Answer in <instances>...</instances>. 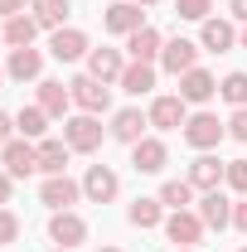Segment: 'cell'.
<instances>
[{"instance_id":"cell-1","label":"cell","mask_w":247,"mask_h":252,"mask_svg":"<svg viewBox=\"0 0 247 252\" xmlns=\"http://www.w3.org/2000/svg\"><path fill=\"white\" fill-rule=\"evenodd\" d=\"M223 136H228V126L218 122L214 112H194V117L185 122V141L194 146V151H214Z\"/></svg>"},{"instance_id":"cell-2","label":"cell","mask_w":247,"mask_h":252,"mask_svg":"<svg viewBox=\"0 0 247 252\" xmlns=\"http://www.w3.org/2000/svg\"><path fill=\"white\" fill-rule=\"evenodd\" d=\"M68 93H73V102H78V107H83V112H107V107H112V88H107V83H97L93 73H83V78H73V83H68Z\"/></svg>"},{"instance_id":"cell-3","label":"cell","mask_w":247,"mask_h":252,"mask_svg":"<svg viewBox=\"0 0 247 252\" xmlns=\"http://www.w3.org/2000/svg\"><path fill=\"white\" fill-rule=\"evenodd\" d=\"M0 160H5V175H10V180H30L34 170H39V146H30V141L20 136V141H10V146L0 151Z\"/></svg>"},{"instance_id":"cell-4","label":"cell","mask_w":247,"mask_h":252,"mask_svg":"<svg viewBox=\"0 0 247 252\" xmlns=\"http://www.w3.org/2000/svg\"><path fill=\"white\" fill-rule=\"evenodd\" d=\"M63 141H68L73 151H97V146H102V122H97L93 112L68 117V122H63Z\"/></svg>"},{"instance_id":"cell-5","label":"cell","mask_w":247,"mask_h":252,"mask_svg":"<svg viewBox=\"0 0 247 252\" xmlns=\"http://www.w3.org/2000/svg\"><path fill=\"white\" fill-rule=\"evenodd\" d=\"M165 238H170L175 248H194V243L204 238V219L189 214V209H175V214L165 219Z\"/></svg>"},{"instance_id":"cell-6","label":"cell","mask_w":247,"mask_h":252,"mask_svg":"<svg viewBox=\"0 0 247 252\" xmlns=\"http://www.w3.org/2000/svg\"><path fill=\"white\" fill-rule=\"evenodd\" d=\"M102 25H107L112 34H136V30H146V10L131 5V0H117V5L102 10Z\"/></svg>"},{"instance_id":"cell-7","label":"cell","mask_w":247,"mask_h":252,"mask_svg":"<svg viewBox=\"0 0 247 252\" xmlns=\"http://www.w3.org/2000/svg\"><path fill=\"white\" fill-rule=\"evenodd\" d=\"M165 160H170V151H165V141H155V136H141V141L131 146V165H136V175H160Z\"/></svg>"},{"instance_id":"cell-8","label":"cell","mask_w":247,"mask_h":252,"mask_svg":"<svg viewBox=\"0 0 247 252\" xmlns=\"http://www.w3.org/2000/svg\"><path fill=\"white\" fill-rule=\"evenodd\" d=\"M160 63H165V73L185 78L189 68H199V44H189V39H170V44L160 49Z\"/></svg>"},{"instance_id":"cell-9","label":"cell","mask_w":247,"mask_h":252,"mask_svg":"<svg viewBox=\"0 0 247 252\" xmlns=\"http://www.w3.org/2000/svg\"><path fill=\"white\" fill-rule=\"evenodd\" d=\"M49 238H54V243H59V248H78V243H83V238H88V223L78 219V214H73V209H59V214H54V219H49Z\"/></svg>"},{"instance_id":"cell-10","label":"cell","mask_w":247,"mask_h":252,"mask_svg":"<svg viewBox=\"0 0 247 252\" xmlns=\"http://www.w3.org/2000/svg\"><path fill=\"white\" fill-rule=\"evenodd\" d=\"M185 107H189V102L180 93H175V97H155V102H151V126H160V131H180V126L189 122Z\"/></svg>"},{"instance_id":"cell-11","label":"cell","mask_w":247,"mask_h":252,"mask_svg":"<svg viewBox=\"0 0 247 252\" xmlns=\"http://www.w3.org/2000/svg\"><path fill=\"white\" fill-rule=\"evenodd\" d=\"M117 189H122V180H117V170H107V165H93V170L83 175V194H88L93 204H112Z\"/></svg>"},{"instance_id":"cell-12","label":"cell","mask_w":247,"mask_h":252,"mask_svg":"<svg viewBox=\"0 0 247 252\" xmlns=\"http://www.w3.org/2000/svg\"><path fill=\"white\" fill-rule=\"evenodd\" d=\"M49 54L59 63H78L83 54H93V49H88V34L83 30H68V25H63V30H54V39H49Z\"/></svg>"},{"instance_id":"cell-13","label":"cell","mask_w":247,"mask_h":252,"mask_svg":"<svg viewBox=\"0 0 247 252\" xmlns=\"http://www.w3.org/2000/svg\"><path fill=\"white\" fill-rule=\"evenodd\" d=\"M78 194H83V185H73L68 175H49L44 189H39V199H44L54 214H59V209H73V204H78Z\"/></svg>"},{"instance_id":"cell-14","label":"cell","mask_w":247,"mask_h":252,"mask_svg":"<svg viewBox=\"0 0 247 252\" xmlns=\"http://www.w3.org/2000/svg\"><path fill=\"white\" fill-rule=\"evenodd\" d=\"M88 73H93L97 83H122L126 59L117 54V49H93V54H88Z\"/></svg>"},{"instance_id":"cell-15","label":"cell","mask_w":247,"mask_h":252,"mask_svg":"<svg viewBox=\"0 0 247 252\" xmlns=\"http://www.w3.org/2000/svg\"><path fill=\"white\" fill-rule=\"evenodd\" d=\"M126 49H131V63H155L160 59V49H165V39H160V30H136V34H126Z\"/></svg>"},{"instance_id":"cell-16","label":"cell","mask_w":247,"mask_h":252,"mask_svg":"<svg viewBox=\"0 0 247 252\" xmlns=\"http://www.w3.org/2000/svg\"><path fill=\"white\" fill-rule=\"evenodd\" d=\"M5 73H10L15 83H30V78H39V73H44V54H39V49H10Z\"/></svg>"},{"instance_id":"cell-17","label":"cell","mask_w":247,"mask_h":252,"mask_svg":"<svg viewBox=\"0 0 247 252\" xmlns=\"http://www.w3.org/2000/svg\"><path fill=\"white\" fill-rule=\"evenodd\" d=\"M223 175H228V165H223V160H214V156H199L194 165H189V185L204 189V194L223 185Z\"/></svg>"},{"instance_id":"cell-18","label":"cell","mask_w":247,"mask_h":252,"mask_svg":"<svg viewBox=\"0 0 247 252\" xmlns=\"http://www.w3.org/2000/svg\"><path fill=\"white\" fill-rule=\"evenodd\" d=\"M39 30H44V25H39L34 15H10V20H5V44H10V49H34V34Z\"/></svg>"},{"instance_id":"cell-19","label":"cell","mask_w":247,"mask_h":252,"mask_svg":"<svg viewBox=\"0 0 247 252\" xmlns=\"http://www.w3.org/2000/svg\"><path fill=\"white\" fill-rule=\"evenodd\" d=\"M199 219H204V228H228V223H233V204H228L218 189H209V194L199 199Z\"/></svg>"},{"instance_id":"cell-20","label":"cell","mask_w":247,"mask_h":252,"mask_svg":"<svg viewBox=\"0 0 247 252\" xmlns=\"http://www.w3.org/2000/svg\"><path fill=\"white\" fill-rule=\"evenodd\" d=\"M214 93H218V83H214V73H204V68H189L180 78V97L185 102H209Z\"/></svg>"},{"instance_id":"cell-21","label":"cell","mask_w":247,"mask_h":252,"mask_svg":"<svg viewBox=\"0 0 247 252\" xmlns=\"http://www.w3.org/2000/svg\"><path fill=\"white\" fill-rule=\"evenodd\" d=\"M146 126H151V117H141L136 107H126V112H117V117H112V136H117V141H126V146H136Z\"/></svg>"},{"instance_id":"cell-22","label":"cell","mask_w":247,"mask_h":252,"mask_svg":"<svg viewBox=\"0 0 247 252\" xmlns=\"http://www.w3.org/2000/svg\"><path fill=\"white\" fill-rule=\"evenodd\" d=\"M68 156H73L68 141H39V170L44 175H63L68 170Z\"/></svg>"},{"instance_id":"cell-23","label":"cell","mask_w":247,"mask_h":252,"mask_svg":"<svg viewBox=\"0 0 247 252\" xmlns=\"http://www.w3.org/2000/svg\"><path fill=\"white\" fill-rule=\"evenodd\" d=\"M233 44H238V30L228 20H204V49L209 54H228Z\"/></svg>"},{"instance_id":"cell-24","label":"cell","mask_w":247,"mask_h":252,"mask_svg":"<svg viewBox=\"0 0 247 252\" xmlns=\"http://www.w3.org/2000/svg\"><path fill=\"white\" fill-rule=\"evenodd\" d=\"M122 88L131 97H146L155 88V63H126V73H122Z\"/></svg>"},{"instance_id":"cell-25","label":"cell","mask_w":247,"mask_h":252,"mask_svg":"<svg viewBox=\"0 0 247 252\" xmlns=\"http://www.w3.org/2000/svg\"><path fill=\"white\" fill-rule=\"evenodd\" d=\"M15 131H20L25 141H39V136L49 131V112H44V107H20V117H15Z\"/></svg>"},{"instance_id":"cell-26","label":"cell","mask_w":247,"mask_h":252,"mask_svg":"<svg viewBox=\"0 0 247 252\" xmlns=\"http://www.w3.org/2000/svg\"><path fill=\"white\" fill-rule=\"evenodd\" d=\"M68 102H73V93H68L63 83H39V107H44L49 117H63Z\"/></svg>"},{"instance_id":"cell-27","label":"cell","mask_w":247,"mask_h":252,"mask_svg":"<svg viewBox=\"0 0 247 252\" xmlns=\"http://www.w3.org/2000/svg\"><path fill=\"white\" fill-rule=\"evenodd\" d=\"M34 5V20L44 25V30H63V20H68V0H30Z\"/></svg>"},{"instance_id":"cell-28","label":"cell","mask_w":247,"mask_h":252,"mask_svg":"<svg viewBox=\"0 0 247 252\" xmlns=\"http://www.w3.org/2000/svg\"><path fill=\"white\" fill-rule=\"evenodd\" d=\"M160 204H165L170 214H175V209H189V204H194V185H189V180H165Z\"/></svg>"},{"instance_id":"cell-29","label":"cell","mask_w":247,"mask_h":252,"mask_svg":"<svg viewBox=\"0 0 247 252\" xmlns=\"http://www.w3.org/2000/svg\"><path fill=\"white\" fill-rule=\"evenodd\" d=\"M126 219L136 223V228H155V223L165 219V204H160V199H136V204L126 209Z\"/></svg>"},{"instance_id":"cell-30","label":"cell","mask_w":247,"mask_h":252,"mask_svg":"<svg viewBox=\"0 0 247 252\" xmlns=\"http://www.w3.org/2000/svg\"><path fill=\"white\" fill-rule=\"evenodd\" d=\"M218 93H223V102H233V107H247V73H228L218 83Z\"/></svg>"},{"instance_id":"cell-31","label":"cell","mask_w":247,"mask_h":252,"mask_svg":"<svg viewBox=\"0 0 247 252\" xmlns=\"http://www.w3.org/2000/svg\"><path fill=\"white\" fill-rule=\"evenodd\" d=\"M209 10H214V0H175L180 20H209Z\"/></svg>"},{"instance_id":"cell-32","label":"cell","mask_w":247,"mask_h":252,"mask_svg":"<svg viewBox=\"0 0 247 252\" xmlns=\"http://www.w3.org/2000/svg\"><path fill=\"white\" fill-rule=\"evenodd\" d=\"M223 180H228V185L247 199V160H228V175H223Z\"/></svg>"},{"instance_id":"cell-33","label":"cell","mask_w":247,"mask_h":252,"mask_svg":"<svg viewBox=\"0 0 247 252\" xmlns=\"http://www.w3.org/2000/svg\"><path fill=\"white\" fill-rule=\"evenodd\" d=\"M15 238H20V219H15L10 209H0V248H10Z\"/></svg>"},{"instance_id":"cell-34","label":"cell","mask_w":247,"mask_h":252,"mask_svg":"<svg viewBox=\"0 0 247 252\" xmlns=\"http://www.w3.org/2000/svg\"><path fill=\"white\" fill-rule=\"evenodd\" d=\"M228 136L247 141V107H238V112H233V122H228Z\"/></svg>"},{"instance_id":"cell-35","label":"cell","mask_w":247,"mask_h":252,"mask_svg":"<svg viewBox=\"0 0 247 252\" xmlns=\"http://www.w3.org/2000/svg\"><path fill=\"white\" fill-rule=\"evenodd\" d=\"M10 141H15V117H5V112H0V151H5Z\"/></svg>"},{"instance_id":"cell-36","label":"cell","mask_w":247,"mask_h":252,"mask_svg":"<svg viewBox=\"0 0 247 252\" xmlns=\"http://www.w3.org/2000/svg\"><path fill=\"white\" fill-rule=\"evenodd\" d=\"M233 228H238V233H247V199H238V204H233Z\"/></svg>"},{"instance_id":"cell-37","label":"cell","mask_w":247,"mask_h":252,"mask_svg":"<svg viewBox=\"0 0 247 252\" xmlns=\"http://www.w3.org/2000/svg\"><path fill=\"white\" fill-rule=\"evenodd\" d=\"M25 5H30V0H0V15H5V20H10V15H25Z\"/></svg>"},{"instance_id":"cell-38","label":"cell","mask_w":247,"mask_h":252,"mask_svg":"<svg viewBox=\"0 0 247 252\" xmlns=\"http://www.w3.org/2000/svg\"><path fill=\"white\" fill-rule=\"evenodd\" d=\"M10 185H15V180H10V175H5V170H0V209H5V204H10Z\"/></svg>"},{"instance_id":"cell-39","label":"cell","mask_w":247,"mask_h":252,"mask_svg":"<svg viewBox=\"0 0 247 252\" xmlns=\"http://www.w3.org/2000/svg\"><path fill=\"white\" fill-rule=\"evenodd\" d=\"M228 10H233V20H243V25H247V0H228Z\"/></svg>"},{"instance_id":"cell-40","label":"cell","mask_w":247,"mask_h":252,"mask_svg":"<svg viewBox=\"0 0 247 252\" xmlns=\"http://www.w3.org/2000/svg\"><path fill=\"white\" fill-rule=\"evenodd\" d=\"M131 5H155V0H131Z\"/></svg>"},{"instance_id":"cell-41","label":"cell","mask_w":247,"mask_h":252,"mask_svg":"<svg viewBox=\"0 0 247 252\" xmlns=\"http://www.w3.org/2000/svg\"><path fill=\"white\" fill-rule=\"evenodd\" d=\"M97 252H122V248H97Z\"/></svg>"},{"instance_id":"cell-42","label":"cell","mask_w":247,"mask_h":252,"mask_svg":"<svg viewBox=\"0 0 247 252\" xmlns=\"http://www.w3.org/2000/svg\"><path fill=\"white\" fill-rule=\"evenodd\" d=\"M243 49H247V25H243Z\"/></svg>"},{"instance_id":"cell-43","label":"cell","mask_w":247,"mask_h":252,"mask_svg":"<svg viewBox=\"0 0 247 252\" xmlns=\"http://www.w3.org/2000/svg\"><path fill=\"white\" fill-rule=\"evenodd\" d=\"M180 252H194V248H180Z\"/></svg>"},{"instance_id":"cell-44","label":"cell","mask_w":247,"mask_h":252,"mask_svg":"<svg viewBox=\"0 0 247 252\" xmlns=\"http://www.w3.org/2000/svg\"><path fill=\"white\" fill-rule=\"evenodd\" d=\"M59 252H73V248H59Z\"/></svg>"},{"instance_id":"cell-45","label":"cell","mask_w":247,"mask_h":252,"mask_svg":"<svg viewBox=\"0 0 247 252\" xmlns=\"http://www.w3.org/2000/svg\"><path fill=\"white\" fill-rule=\"evenodd\" d=\"M0 83H5V73H0Z\"/></svg>"},{"instance_id":"cell-46","label":"cell","mask_w":247,"mask_h":252,"mask_svg":"<svg viewBox=\"0 0 247 252\" xmlns=\"http://www.w3.org/2000/svg\"><path fill=\"white\" fill-rule=\"evenodd\" d=\"M0 39H5V34H0Z\"/></svg>"},{"instance_id":"cell-47","label":"cell","mask_w":247,"mask_h":252,"mask_svg":"<svg viewBox=\"0 0 247 252\" xmlns=\"http://www.w3.org/2000/svg\"><path fill=\"white\" fill-rule=\"evenodd\" d=\"M243 252H247V248H243Z\"/></svg>"}]
</instances>
